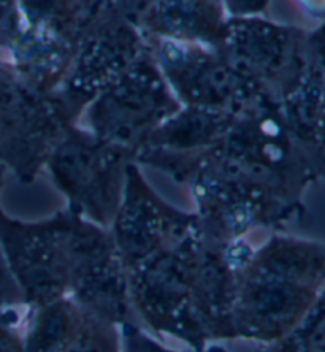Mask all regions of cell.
Here are the masks:
<instances>
[{
	"mask_svg": "<svg viewBox=\"0 0 325 352\" xmlns=\"http://www.w3.org/2000/svg\"><path fill=\"white\" fill-rule=\"evenodd\" d=\"M325 286V243L273 232L236 273L235 341L276 343L297 327Z\"/></svg>",
	"mask_w": 325,
	"mask_h": 352,
	"instance_id": "1",
	"label": "cell"
},
{
	"mask_svg": "<svg viewBox=\"0 0 325 352\" xmlns=\"http://www.w3.org/2000/svg\"><path fill=\"white\" fill-rule=\"evenodd\" d=\"M202 252L203 236L199 234L126 270L138 324L154 335L181 341L192 351L210 346L195 309Z\"/></svg>",
	"mask_w": 325,
	"mask_h": 352,
	"instance_id": "2",
	"label": "cell"
},
{
	"mask_svg": "<svg viewBox=\"0 0 325 352\" xmlns=\"http://www.w3.org/2000/svg\"><path fill=\"white\" fill-rule=\"evenodd\" d=\"M132 164L137 160L131 149L99 138L78 122L51 153L45 170L67 210L110 229Z\"/></svg>",
	"mask_w": 325,
	"mask_h": 352,
	"instance_id": "3",
	"label": "cell"
},
{
	"mask_svg": "<svg viewBox=\"0 0 325 352\" xmlns=\"http://www.w3.org/2000/svg\"><path fill=\"white\" fill-rule=\"evenodd\" d=\"M86 19L82 0H16L5 56L18 78L54 92L78 48Z\"/></svg>",
	"mask_w": 325,
	"mask_h": 352,
	"instance_id": "4",
	"label": "cell"
},
{
	"mask_svg": "<svg viewBox=\"0 0 325 352\" xmlns=\"http://www.w3.org/2000/svg\"><path fill=\"white\" fill-rule=\"evenodd\" d=\"M181 103L173 96L149 48L96 96L80 119L99 138L135 154Z\"/></svg>",
	"mask_w": 325,
	"mask_h": 352,
	"instance_id": "5",
	"label": "cell"
},
{
	"mask_svg": "<svg viewBox=\"0 0 325 352\" xmlns=\"http://www.w3.org/2000/svg\"><path fill=\"white\" fill-rule=\"evenodd\" d=\"M76 219L67 208L38 221L0 211V250L27 308L69 297Z\"/></svg>",
	"mask_w": 325,
	"mask_h": 352,
	"instance_id": "6",
	"label": "cell"
},
{
	"mask_svg": "<svg viewBox=\"0 0 325 352\" xmlns=\"http://www.w3.org/2000/svg\"><path fill=\"white\" fill-rule=\"evenodd\" d=\"M80 118L58 92H41L18 76L0 103V164L21 184H32Z\"/></svg>",
	"mask_w": 325,
	"mask_h": 352,
	"instance_id": "7",
	"label": "cell"
},
{
	"mask_svg": "<svg viewBox=\"0 0 325 352\" xmlns=\"http://www.w3.org/2000/svg\"><path fill=\"white\" fill-rule=\"evenodd\" d=\"M148 50V41L122 16L115 0L92 5L86 8L75 58L56 92L81 119L96 96Z\"/></svg>",
	"mask_w": 325,
	"mask_h": 352,
	"instance_id": "8",
	"label": "cell"
},
{
	"mask_svg": "<svg viewBox=\"0 0 325 352\" xmlns=\"http://www.w3.org/2000/svg\"><path fill=\"white\" fill-rule=\"evenodd\" d=\"M218 50L246 81L276 103L305 72L308 29L265 16L229 18Z\"/></svg>",
	"mask_w": 325,
	"mask_h": 352,
	"instance_id": "9",
	"label": "cell"
},
{
	"mask_svg": "<svg viewBox=\"0 0 325 352\" xmlns=\"http://www.w3.org/2000/svg\"><path fill=\"white\" fill-rule=\"evenodd\" d=\"M151 53L181 107L240 115L270 98L236 72L214 46L149 40Z\"/></svg>",
	"mask_w": 325,
	"mask_h": 352,
	"instance_id": "10",
	"label": "cell"
},
{
	"mask_svg": "<svg viewBox=\"0 0 325 352\" xmlns=\"http://www.w3.org/2000/svg\"><path fill=\"white\" fill-rule=\"evenodd\" d=\"M124 270L200 234L197 216L162 199L132 164L115 221L110 227Z\"/></svg>",
	"mask_w": 325,
	"mask_h": 352,
	"instance_id": "11",
	"label": "cell"
},
{
	"mask_svg": "<svg viewBox=\"0 0 325 352\" xmlns=\"http://www.w3.org/2000/svg\"><path fill=\"white\" fill-rule=\"evenodd\" d=\"M69 297L113 324L138 322L111 230L81 216L74 232Z\"/></svg>",
	"mask_w": 325,
	"mask_h": 352,
	"instance_id": "12",
	"label": "cell"
},
{
	"mask_svg": "<svg viewBox=\"0 0 325 352\" xmlns=\"http://www.w3.org/2000/svg\"><path fill=\"white\" fill-rule=\"evenodd\" d=\"M24 352H122L121 329L65 297L27 308Z\"/></svg>",
	"mask_w": 325,
	"mask_h": 352,
	"instance_id": "13",
	"label": "cell"
},
{
	"mask_svg": "<svg viewBox=\"0 0 325 352\" xmlns=\"http://www.w3.org/2000/svg\"><path fill=\"white\" fill-rule=\"evenodd\" d=\"M142 37L218 48L227 29L221 0H115Z\"/></svg>",
	"mask_w": 325,
	"mask_h": 352,
	"instance_id": "14",
	"label": "cell"
},
{
	"mask_svg": "<svg viewBox=\"0 0 325 352\" xmlns=\"http://www.w3.org/2000/svg\"><path fill=\"white\" fill-rule=\"evenodd\" d=\"M257 352H325V286L291 333Z\"/></svg>",
	"mask_w": 325,
	"mask_h": 352,
	"instance_id": "15",
	"label": "cell"
},
{
	"mask_svg": "<svg viewBox=\"0 0 325 352\" xmlns=\"http://www.w3.org/2000/svg\"><path fill=\"white\" fill-rule=\"evenodd\" d=\"M121 329V344L122 352H229L223 344L213 343L206 346L202 351H177L162 344L157 338L138 322H124L120 325Z\"/></svg>",
	"mask_w": 325,
	"mask_h": 352,
	"instance_id": "16",
	"label": "cell"
},
{
	"mask_svg": "<svg viewBox=\"0 0 325 352\" xmlns=\"http://www.w3.org/2000/svg\"><path fill=\"white\" fill-rule=\"evenodd\" d=\"M27 307L0 309V352H24Z\"/></svg>",
	"mask_w": 325,
	"mask_h": 352,
	"instance_id": "17",
	"label": "cell"
},
{
	"mask_svg": "<svg viewBox=\"0 0 325 352\" xmlns=\"http://www.w3.org/2000/svg\"><path fill=\"white\" fill-rule=\"evenodd\" d=\"M25 307L23 295L14 281L12 270H10L7 258L0 250V309Z\"/></svg>",
	"mask_w": 325,
	"mask_h": 352,
	"instance_id": "18",
	"label": "cell"
},
{
	"mask_svg": "<svg viewBox=\"0 0 325 352\" xmlns=\"http://www.w3.org/2000/svg\"><path fill=\"white\" fill-rule=\"evenodd\" d=\"M308 50L325 100V23L317 24L314 29H308Z\"/></svg>",
	"mask_w": 325,
	"mask_h": 352,
	"instance_id": "19",
	"label": "cell"
},
{
	"mask_svg": "<svg viewBox=\"0 0 325 352\" xmlns=\"http://www.w3.org/2000/svg\"><path fill=\"white\" fill-rule=\"evenodd\" d=\"M271 0H221L229 18L264 16Z\"/></svg>",
	"mask_w": 325,
	"mask_h": 352,
	"instance_id": "20",
	"label": "cell"
},
{
	"mask_svg": "<svg viewBox=\"0 0 325 352\" xmlns=\"http://www.w3.org/2000/svg\"><path fill=\"white\" fill-rule=\"evenodd\" d=\"M306 19L316 24L325 23V0H292Z\"/></svg>",
	"mask_w": 325,
	"mask_h": 352,
	"instance_id": "21",
	"label": "cell"
},
{
	"mask_svg": "<svg viewBox=\"0 0 325 352\" xmlns=\"http://www.w3.org/2000/svg\"><path fill=\"white\" fill-rule=\"evenodd\" d=\"M14 78H16V74H14L12 65H10L3 50H0V103H2L5 92H7Z\"/></svg>",
	"mask_w": 325,
	"mask_h": 352,
	"instance_id": "22",
	"label": "cell"
},
{
	"mask_svg": "<svg viewBox=\"0 0 325 352\" xmlns=\"http://www.w3.org/2000/svg\"><path fill=\"white\" fill-rule=\"evenodd\" d=\"M7 168L3 167L2 164H0V194H2V189H3V184H5V176H7ZM0 211H2V208H0Z\"/></svg>",
	"mask_w": 325,
	"mask_h": 352,
	"instance_id": "23",
	"label": "cell"
},
{
	"mask_svg": "<svg viewBox=\"0 0 325 352\" xmlns=\"http://www.w3.org/2000/svg\"><path fill=\"white\" fill-rule=\"evenodd\" d=\"M102 2H108V0H82V3H85V7H92V5H97V3H102Z\"/></svg>",
	"mask_w": 325,
	"mask_h": 352,
	"instance_id": "24",
	"label": "cell"
}]
</instances>
